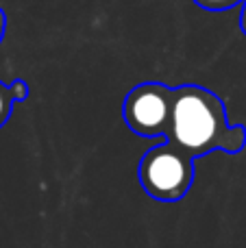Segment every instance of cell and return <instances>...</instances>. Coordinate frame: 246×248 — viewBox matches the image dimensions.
I'll return each mask as SVG.
<instances>
[{
  "label": "cell",
  "mask_w": 246,
  "mask_h": 248,
  "mask_svg": "<svg viewBox=\"0 0 246 248\" xmlns=\"http://www.w3.org/2000/svg\"><path fill=\"white\" fill-rule=\"evenodd\" d=\"M26 96H29V85L22 78H17L11 85L0 83V128L7 124L9 116L13 111V105L26 100Z\"/></svg>",
  "instance_id": "277c9868"
},
{
  "label": "cell",
  "mask_w": 246,
  "mask_h": 248,
  "mask_svg": "<svg viewBox=\"0 0 246 248\" xmlns=\"http://www.w3.org/2000/svg\"><path fill=\"white\" fill-rule=\"evenodd\" d=\"M172 87L157 81L135 85L126 94L124 107H122V116L131 131L142 137L166 140L170 124V109H172Z\"/></svg>",
  "instance_id": "3957f363"
},
{
  "label": "cell",
  "mask_w": 246,
  "mask_h": 248,
  "mask_svg": "<svg viewBox=\"0 0 246 248\" xmlns=\"http://www.w3.org/2000/svg\"><path fill=\"white\" fill-rule=\"evenodd\" d=\"M4 31H7V16H4V11L0 9V42H2V37H4Z\"/></svg>",
  "instance_id": "52a82bcc"
},
{
  "label": "cell",
  "mask_w": 246,
  "mask_h": 248,
  "mask_svg": "<svg viewBox=\"0 0 246 248\" xmlns=\"http://www.w3.org/2000/svg\"><path fill=\"white\" fill-rule=\"evenodd\" d=\"M240 31L246 35V0L242 2V11H240Z\"/></svg>",
  "instance_id": "8992f818"
},
{
  "label": "cell",
  "mask_w": 246,
  "mask_h": 248,
  "mask_svg": "<svg viewBox=\"0 0 246 248\" xmlns=\"http://www.w3.org/2000/svg\"><path fill=\"white\" fill-rule=\"evenodd\" d=\"M200 9H207V11H227V9H233L238 4H242L244 0H194Z\"/></svg>",
  "instance_id": "5b68a950"
},
{
  "label": "cell",
  "mask_w": 246,
  "mask_h": 248,
  "mask_svg": "<svg viewBox=\"0 0 246 248\" xmlns=\"http://www.w3.org/2000/svg\"><path fill=\"white\" fill-rule=\"evenodd\" d=\"M144 192L161 202H177L194 183V157L183 153L170 140L146 150L138 166Z\"/></svg>",
  "instance_id": "7a4b0ae2"
},
{
  "label": "cell",
  "mask_w": 246,
  "mask_h": 248,
  "mask_svg": "<svg viewBox=\"0 0 246 248\" xmlns=\"http://www.w3.org/2000/svg\"><path fill=\"white\" fill-rule=\"evenodd\" d=\"M166 140L199 159L214 150L238 155L246 146V128L227 122L222 100L200 85H179L172 94Z\"/></svg>",
  "instance_id": "6da1fadb"
}]
</instances>
